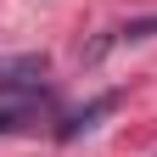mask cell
Returning a JSON list of instances; mask_svg holds the SVG:
<instances>
[{
  "label": "cell",
  "instance_id": "cell-3",
  "mask_svg": "<svg viewBox=\"0 0 157 157\" xmlns=\"http://www.w3.org/2000/svg\"><path fill=\"white\" fill-rule=\"evenodd\" d=\"M28 112H34L28 101H17V107H0V135H11V129H23V124H28Z\"/></svg>",
  "mask_w": 157,
  "mask_h": 157
},
{
  "label": "cell",
  "instance_id": "cell-2",
  "mask_svg": "<svg viewBox=\"0 0 157 157\" xmlns=\"http://www.w3.org/2000/svg\"><path fill=\"white\" fill-rule=\"evenodd\" d=\"M112 107H118V90H107V95H95V101H90L84 112H73V118H67V124L56 129V135H62V140H78V135H84V129H95V118H107Z\"/></svg>",
  "mask_w": 157,
  "mask_h": 157
},
{
  "label": "cell",
  "instance_id": "cell-1",
  "mask_svg": "<svg viewBox=\"0 0 157 157\" xmlns=\"http://www.w3.org/2000/svg\"><path fill=\"white\" fill-rule=\"evenodd\" d=\"M45 56H6L0 62V95H11V90H45Z\"/></svg>",
  "mask_w": 157,
  "mask_h": 157
}]
</instances>
